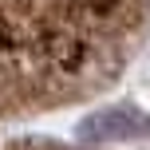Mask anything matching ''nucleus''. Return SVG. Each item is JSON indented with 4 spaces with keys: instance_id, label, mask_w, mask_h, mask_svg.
I'll return each mask as SVG.
<instances>
[{
    "instance_id": "obj_1",
    "label": "nucleus",
    "mask_w": 150,
    "mask_h": 150,
    "mask_svg": "<svg viewBox=\"0 0 150 150\" xmlns=\"http://www.w3.org/2000/svg\"><path fill=\"white\" fill-rule=\"evenodd\" d=\"M150 134V119L138 111H122V107H107L83 119L79 138L87 142H122V138H146Z\"/></svg>"
}]
</instances>
